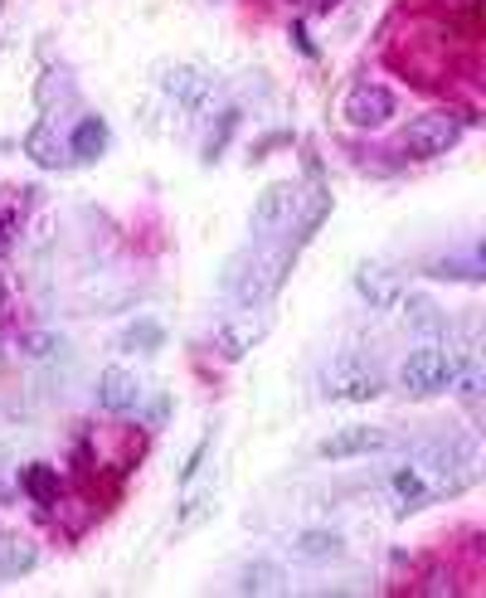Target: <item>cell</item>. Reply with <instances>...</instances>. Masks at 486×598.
I'll return each mask as SVG.
<instances>
[{
    "instance_id": "1",
    "label": "cell",
    "mask_w": 486,
    "mask_h": 598,
    "mask_svg": "<svg viewBox=\"0 0 486 598\" xmlns=\"http://www.w3.org/2000/svg\"><path fill=\"white\" fill-rule=\"evenodd\" d=\"M292 263H297V243H283L277 253H243V259L224 267V287L234 292V302H243V307H263L283 287Z\"/></svg>"
},
{
    "instance_id": "2",
    "label": "cell",
    "mask_w": 486,
    "mask_h": 598,
    "mask_svg": "<svg viewBox=\"0 0 486 598\" xmlns=\"http://www.w3.org/2000/svg\"><path fill=\"white\" fill-rule=\"evenodd\" d=\"M321 389H326L331 405H370V399L384 395V380H380V370H374L370 360L346 356V360H336L331 370H326Z\"/></svg>"
},
{
    "instance_id": "3",
    "label": "cell",
    "mask_w": 486,
    "mask_h": 598,
    "mask_svg": "<svg viewBox=\"0 0 486 598\" xmlns=\"http://www.w3.org/2000/svg\"><path fill=\"white\" fill-rule=\"evenodd\" d=\"M457 141H462V117L457 113H423L399 132V146H404V156H413V161H429V156L453 151Z\"/></svg>"
},
{
    "instance_id": "4",
    "label": "cell",
    "mask_w": 486,
    "mask_h": 598,
    "mask_svg": "<svg viewBox=\"0 0 486 598\" xmlns=\"http://www.w3.org/2000/svg\"><path fill=\"white\" fill-rule=\"evenodd\" d=\"M297 214H302V190L292 186V180H277V186H267L258 200H253L249 229L258 239H273V234H283V229L297 224Z\"/></svg>"
},
{
    "instance_id": "5",
    "label": "cell",
    "mask_w": 486,
    "mask_h": 598,
    "mask_svg": "<svg viewBox=\"0 0 486 598\" xmlns=\"http://www.w3.org/2000/svg\"><path fill=\"white\" fill-rule=\"evenodd\" d=\"M447 380H453V356L437 346H419L409 350L404 365H399V385L409 389V395L429 399V395H443Z\"/></svg>"
},
{
    "instance_id": "6",
    "label": "cell",
    "mask_w": 486,
    "mask_h": 598,
    "mask_svg": "<svg viewBox=\"0 0 486 598\" xmlns=\"http://www.w3.org/2000/svg\"><path fill=\"white\" fill-rule=\"evenodd\" d=\"M394 448V438L384 429H374V423H350V429H336L331 438H321L316 443V458L326 462H346V458H374V453H389Z\"/></svg>"
},
{
    "instance_id": "7",
    "label": "cell",
    "mask_w": 486,
    "mask_h": 598,
    "mask_svg": "<svg viewBox=\"0 0 486 598\" xmlns=\"http://www.w3.org/2000/svg\"><path fill=\"white\" fill-rule=\"evenodd\" d=\"M394 107H399V97L384 88V83H370V78H360L356 88L346 93V122L356 132H374V127H384L389 117H394Z\"/></svg>"
},
{
    "instance_id": "8",
    "label": "cell",
    "mask_w": 486,
    "mask_h": 598,
    "mask_svg": "<svg viewBox=\"0 0 486 598\" xmlns=\"http://www.w3.org/2000/svg\"><path fill=\"white\" fill-rule=\"evenodd\" d=\"M161 93L176 107H186V113H200L214 97V78H210V69H200V64H176L161 73Z\"/></svg>"
},
{
    "instance_id": "9",
    "label": "cell",
    "mask_w": 486,
    "mask_h": 598,
    "mask_svg": "<svg viewBox=\"0 0 486 598\" xmlns=\"http://www.w3.org/2000/svg\"><path fill=\"white\" fill-rule=\"evenodd\" d=\"M356 297L370 302V307H394L399 297H404V277H399V267H389L380 259H364L356 263Z\"/></svg>"
},
{
    "instance_id": "10",
    "label": "cell",
    "mask_w": 486,
    "mask_h": 598,
    "mask_svg": "<svg viewBox=\"0 0 486 598\" xmlns=\"http://www.w3.org/2000/svg\"><path fill=\"white\" fill-rule=\"evenodd\" d=\"M433 496H443V486L423 468H399L394 478H389V506H394V516H409V511L429 506Z\"/></svg>"
},
{
    "instance_id": "11",
    "label": "cell",
    "mask_w": 486,
    "mask_h": 598,
    "mask_svg": "<svg viewBox=\"0 0 486 598\" xmlns=\"http://www.w3.org/2000/svg\"><path fill=\"white\" fill-rule=\"evenodd\" d=\"M137 399H141V385L127 365H107V370L97 375V405H103L107 413H131Z\"/></svg>"
},
{
    "instance_id": "12",
    "label": "cell",
    "mask_w": 486,
    "mask_h": 598,
    "mask_svg": "<svg viewBox=\"0 0 486 598\" xmlns=\"http://www.w3.org/2000/svg\"><path fill=\"white\" fill-rule=\"evenodd\" d=\"M263 336H267V326L253 322V316H229V322L214 326V346H219V356H229V360H243Z\"/></svg>"
},
{
    "instance_id": "13",
    "label": "cell",
    "mask_w": 486,
    "mask_h": 598,
    "mask_svg": "<svg viewBox=\"0 0 486 598\" xmlns=\"http://www.w3.org/2000/svg\"><path fill=\"white\" fill-rule=\"evenodd\" d=\"M20 151L30 156L34 166H44V170H68V146L59 141V132L49 127V122H34L30 132H24V141H20Z\"/></svg>"
},
{
    "instance_id": "14",
    "label": "cell",
    "mask_w": 486,
    "mask_h": 598,
    "mask_svg": "<svg viewBox=\"0 0 486 598\" xmlns=\"http://www.w3.org/2000/svg\"><path fill=\"white\" fill-rule=\"evenodd\" d=\"M107 141H113L107 122H103V117H83L78 127L68 132V156H73V161H83V166H93L97 156L107 151Z\"/></svg>"
},
{
    "instance_id": "15",
    "label": "cell",
    "mask_w": 486,
    "mask_h": 598,
    "mask_svg": "<svg viewBox=\"0 0 486 598\" xmlns=\"http://www.w3.org/2000/svg\"><path fill=\"white\" fill-rule=\"evenodd\" d=\"M399 302H404V322H409L413 336H429V340L447 336V316L437 312L433 297H423V292H409V297H399Z\"/></svg>"
},
{
    "instance_id": "16",
    "label": "cell",
    "mask_w": 486,
    "mask_h": 598,
    "mask_svg": "<svg viewBox=\"0 0 486 598\" xmlns=\"http://www.w3.org/2000/svg\"><path fill=\"white\" fill-rule=\"evenodd\" d=\"M34 565H40V545L24 535H0V584L24 579Z\"/></svg>"
},
{
    "instance_id": "17",
    "label": "cell",
    "mask_w": 486,
    "mask_h": 598,
    "mask_svg": "<svg viewBox=\"0 0 486 598\" xmlns=\"http://www.w3.org/2000/svg\"><path fill=\"white\" fill-rule=\"evenodd\" d=\"M346 550V535L331 531V526H316V531H302L297 541H292V555L307 559V565H326V559H336Z\"/></svg>"
},
{
    "instance_id": "18",
    "label": "cell",
    "mask_w": 486,
    "mask_h": 598,
    "mask_svg": "<svg viewBox=\"0 0 486 598\" xmlns=\"http://www.w3.org/2000/svg\"><path fill=\"white\" fill-rule=\"evenodd\" d=\"M447 389H453L462 405H477V399L486 395V370H482V356H477V350H467V356H453V380H447Z\"/></svg>"
},
{
    "instance_id": "19",
    "label": "cell",
    "mask_w": 486,
    "mask_h": 598,
    "mask_svg": "<svg viewBox=\"0 0 486 598\" xmlns=\"http://www.w3.org/2000/svg\"><path fill=\"white\" fill-rule=\"evenodd\" d=\"M117 346L127 350V356H131V350H137V356H151V350H161V346H166V326H161V322H151V316H141V322L122 326Z\"/></svg>"
},
{
    "instance_id": "20",
    "label": "cell",
    "mask_w": 486,
    "mask_h": 598,
    "mask_svg": "<svg viewBox=\"0 0 486 598\" xmlns=\"http://www.w3.org/2000/svg\"><path fill=\"white\" fill-rule=\"evenodd\" d=\"M20 486L34 496L40 506H54L59 492H64V482H59V472L49 468V462H30V468H20Z\"/></svg>"
},
{
    "instance_id": "21",
    "label": "cell",
    "mask_w": 486,
    "mask_h": 598,
    "mask_svg": "<svg viewBox=\"0 0 486 598\" xmlns=\"http://www.w3.org/2000/svg\"><path fill=\"white\" fill-rule=\"evenodd\" d=\"M429 277H437V283H482L486 277V263H482V249H472L467 259H437L429 263Z\"/></svg>"
},
{
    "instance_id": "22",
    "label": "cell",
    "mask_w": 486,
    "mask_h": 598,
    "mask_svg": "<svg viewBox=\"0 0 486 598\" xmlns=\"http://www.w3.org/2000/svg\"><path fill=\"white\" fill-rule=\"evenodd\" d=\"M283 584H287V575L273 565V559H253V565L239 575V594H253V598H258V594H277Z\"/></svg>"
},
{
    "instance_id": "23",
    "label": "cell",
    "mask_w": 486,
    "mask_h": 598,
    "mask_svg": "<svg viewBox=\"0 0 486 598\" xmlns=\"http://www.w3.org/2000/svg\"><path fill=\"white\" fill-rule=\"evenodd\" d=\"M239 127V113H234V107H229V113L224 117H219V127L210 132V141H204V166H210V161H219V156H224V146H229V132H234Z\"/></svg>"
},
{
    "instance_id": "24",
    "label": "cell",
    "mask_w": 486,
    "mask_h": 598,
    "mask_svg": "<svg viewBox=\"0 0 486 598\" xmlns=\"http://www.w3.org/2000/svg\"><path fill=\"white\" fill-rule=\"evenodd\" d=\"M20 350H24V356H54V350H59V336H54V332H24V336H20Z\"/></svg>"
},
{
    "instance_id": "25",
    "label": "cell",
    "mask_w": 486,
    "mask_h": 598,
    "mask_svg": "<svg viewBox=\"0 0 486 598\" xmlns=\"http://www.w3.org/2000/svg\"><path fill=\"white\" fill-rule=\"evenodd\" d=\"M15 239H20V214L0 210V253H10V249H15Z\"/></svg>"
},
{
    "instance_id": "26",
    "label": "cell",
    "mask_w": 486,
    "mask_h": 598,
    "mask_svg": "<svg viewBox=\"0 0 486 598\" xmlns=\"http://www.w3.org/2000/svg\"><path fill=\"white\" fill-rule=\"evenodd\" d=\"M423 594H429V598H443V594H457V584H453V575H447V569H433V575L423 579Z\"/></svg>"
},
{
    "instance_id": "27",
    "label": "cell",
    "mask_w": 486,
    "mask_h": 598,
    "mask_svg": "<svg viewBox=\"0 0 486 598\" xmlns=\"http://www.w3.org/2000/svg\"><path fill=\"white\" fill-rule=\"evenodd\" d=\"M170 409H176V399H170V395H156L151 405H146V423H166Z\"/></svg>"
},
{
    "instance_id": "28",
    "label": "cell",
    "mask_w": 486,
    "mask_h": 598,
    "mask_svg": "<svg viewBox=\"0 0 486 598\" xmlns=\"http://www.w3.org/2000/svg\"><path fill=\"white\" fill-rule=\"evenodd\" d=\"M204 453H210V433L200 438V443H194V453H190V462H186V472H180V482H190L194 472H200V462H204Z\"/></svg>"
},
{
    "instance_id": "29",
    "label": "cell",
    "mask_w": 486,
    "mask_h": 598,
    "mask_svg": "<svg viewBox=\"0 0 486 598\" xmlns=\"http://www.w3.org/2000/svg\"><path fill=\"white\" fill-rule=\"evenodd\" d=\"M0 302H6V283H0Z\"/></svg>"
}]
</instances>
